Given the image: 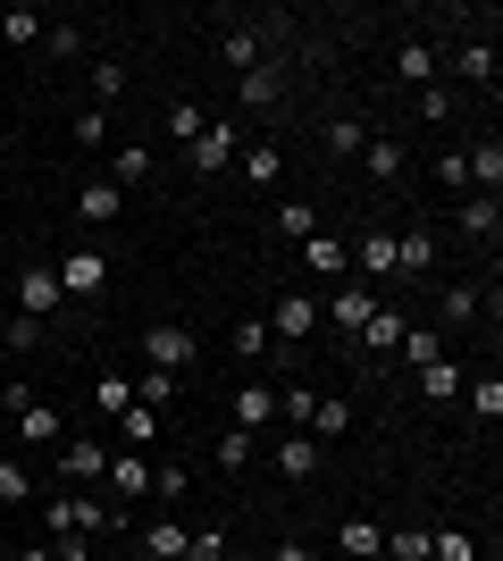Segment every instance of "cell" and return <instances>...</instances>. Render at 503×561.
<instances>
[{"mask_svg":"<svg viewBox=\"0 0 503 561\" xmlns=\"http://www.w3.org/2000/svg\"><path fill=\"white\" fill-rule=\"evenodd\" d=\"M101 528H118V503H101L93 486L84 494H50V537H101Z\"/></svg>","mask_w":503,"mask_h":561,"instance_id":"cell-1","label":"cell"},{"mask_svg":"<svg viewBox=\"0 0 503 561\" xmlns=\"http://www.w3.org/2000/svg\"><path fill=\"white\" fill-rule=\"evenodd\" d=\"M50 277H59V294H68V302H93L101 285H110V252H93V243H76L68 260H50Z\"/></svg>","mask_w":503,"mask_h":561,"instance_id":"cell-2","label":"cell"},{"mask_svg":"<svg viewBox=\"0 0 503 561\" xmlns=\"http://www.w3.org/2000/svg\"><path fill=\"white\" fill-rule=\"evenodd\" d=\"M243 142H252V135L218 117V126H202V135L185 142V168H193V176H218V168H236V151H243Z\"/></svg>","mask_w":503,"mask_h":561,"instance_id":"cell-3","label":"cell"},{"mask_svg":"<svg viewBox=\"0 0 503 561\" xmlns=\"http://www.w3.org/2000/svg\"><path fill=\"white\" fill-rule=\"evenodd\" d=\"M193 328H176V319H160V328H144V369H160V377H176V369H193Z\"/></svg>","mask_w":503,"mask_h":561,"instance_id":"cell-4","label":"cell"},{"mask_svg":"<svg viewBox=\"0 0 503 561\" xmlns=\"http://www.w3.org/2000/svg\"><path fill=\"white\" fill-rule=\"evenodd\" d=\"M268 335L302 352V344L319 335V294H277V310H268Z\"/></svg>","mask_w":503,"mask_h":561,"instance_id":"cell-5","label":"cell"},{"mask_svg":"<svg viewBox=\"0 0 503 561\" xmlns=\"http://www.w3.org/2000/svg\"><path fill=\"white\" fill-rule=\"evenodd\" d=\"M101 469H110V445H101V436H59V478L101 486Z\"/></svg>","mask_w":503,"mask_h":561,"instance_id":"cell-6","label":"cell"},{"mask_svg":"<svg viewBox=\"0 0 503 561\" xmlns=\"http://www.w3.org/2000/svg\"><path fill=\"white\" fill-rule=\"evenodd\" d=\"M319 436H302V427H286V436H277V478H286V486H311L319 478Z\"/></svg>","mask_w":503,"mask_h":561,"instance_id":"cell-7","label":"cell"},{"mask_svg":"<svg viewBox=\"0 0 503 561\" xmlns=\"http://www.w3.org/2000/svg\"><path fill=\"white\" fill-rule=\"evenodd\" d=\"M236 427H243V436H261V427H277V386H268V377L236 386Z\"/></svg>","mask_w":503,"mask_h":561,"instance_id":"cell-8","label":"cell"},{"mask_svg":"<svg viewBox=\"0 0 503 561\" xmlns=\"http://www.w3.org/2000/svg\"><path fill=\"white\" fill-rule=\"evenodd\" d=\"M277 101H286V59L268 50L261 68H243V110H277Z\"/></svg>","mask_w":503,"mask_h":561,"instance_id":"cell-9","label":"cell"},{"mask_svg":"<svg viewBox=\"0 0 503 561\" xmlns=\"http://www.w3.org/2000/svg\"><path fill=\"white\" fill-rule=\"evenodd\" d=\"M369 310H378V294H353V285H344V294H328V302H319V328L361 335V328H369Z\"/></svg>","mask_w":503,"mask_h":561,"instance_id":"cell-10","label":"cell"},{"mask_svg":"<svg viewBox=\"0 0 503 561\" xmlns=\"http://www.w3.org/2000/svg\"><path fill=\"white\" fill-rule=\"evenodd\" d=\"M461 176H470V185L487 193V202H495L503 193V142L487 135V142H470V151H461Z\"/></svg>","mask_w":503,"mask_h":561,"instance_id":"cell-11","label":"cell"},{"mask_svg":"<svg viewBox=\"0 0 503 561\" xmlns=\"http://www.w3.org/2000/svg\"><path fill=\"white\" fill-rule=\"evenodd\" d=\"M9 420H18V436H25V445H59V436H68V420H59V411H50L43 394H34V402H18Z\"/></svg>","mask_w":503,"mask_h":561,"instance_id":"cell-12","label":"cell"},{"mask_svg":"<svg viewBox=\"0 0 503 561\" xmlns=\"http://www.w3.org/2000/svg\"><path fill=\"white\" fill-rule=\"evenodd\" d=\"M277 168H286V151H277L268 135H252V142L236 151V176H243V185H277Z\"/></svg>","mask_w":503,"mask_h":561,"instance_id":"cell-13","label":"cell"},{"mask_svg":"<svg viewBox=\"0 0 503 561\" xmlns=\"http://www.w3.org/2000/svg\"><path fill=\"white\" fill-rule=\"evenodd\" d=\"M118 210H126V193L110 185V176H84V193H76V218H84V227H110Z\"/></svg>","mask_w":503,"mask_h":561,"instance_id":"cell-14","label":"cell"},{"mask_svg":"<svg viewBox=\"0 0 503 561\" xmlns=\"http://www.w3.org/2000/svg\"><path fill=\"white\" fill-rule=\"evenodd\" d=\"M151 168H160V160H151V142H110V185H118V193H135Z\"/></svg>","mask_w":503,"mask_h":561,"instance_id":"cell-15","label":"cell"},{"mask_svg":"<svg viewBox=\"0 0 503 561\" xmlns=\"http://www.w3.org/2000/svg\"><path fill=\"white\" fill-rule=\"evenodd\" d=\"M59 302H68V294H59L50 268H25V277H18V310H25V319H50Z\"/></svg>","mask_w":503,"mask_h":561,"instance_id":"cell-16","label":"cell"},{"mask_svg":"<svg viewBox=\"0 0 503 561\" xmlns=\"http://www.w3.org/2000/svg\"><path fill=\"white\" fill-rule=\"evenodd\" d=\"M335 553L344 561H386V528L378 519H344V528H335Z\"/></svg>","mask_w":503,"mask_h":561,"instance_id":"cell-17","label":"cell"},{"mask_svg":"<svg viewBox=\"0 0 503 561\" xmlns=\"http://www.w3.org/2000/svg\"><path fill=\"white\" fill-rule=\"evenodd\" d=\"M428 268H436V234L428 227L395 234V277H428Z\"/></svg>","mask_w":503,"mask_h":561,"instance_id":"cell-18","label":"cell"},{"mask_svg":"<svg viewBox=\"0 0 503 561\" xmlns=\"http://www.w3.org/2000/svg\"><path fill=\"white\" fill-rule=\"evenodd\" d=\"M353 252H361V268H369L378 285H395V234H386V227H361Z\"/></svg>","mask_w":503,"mask_h":561,"instance_id":"cell-19","label":"cell"},{"mask_svg":"<svg viewBox=\"0 0 503 561\" xmlns=\"http://www.w3.org/2000/svg\"><path fill=\"white\" fill-rule=\"evenodd\" d=\"M101 486H110V494L126 503V494H144V486H151V461H144V453H110V469H101Z\"/></svg>","mask_w":503,"mask_h":561,"instance_id":"cell-20","label":"cell"},{"mask_svg":"<svg viewBox=\"0 0 503 561\" xmlns=\"http://www.w3.org/2000/svg\"><path fill=\"white\" fill-rule=\"evenodd\" d=\"M218 59L243 76V68H261V59H268V43L252 34V25H227V34H218Z\"/></svg>","mask_w":503,"mask_h":561,"instance_id":"cell-21","label":"cell"},{"mask_svg":"<svg viewBox=\"0 0 503 561\" xmlns=\"http://www.w3.org/2000/svg\"><path fill=\"white\" fill-rule=\"evenodd\" d=\"M302 260H311V277H344V268H353V243H344V234H311Z\"/></svg>","mask_w":503,"mask_h":561,"instance_id":"cell-22","label":"cell"},{"mask_svg":"<svg viewBox=\"0 0 503 561\" xmlns=\"http://www.w3.org/2000/svg\"><path fill=\"white\" fill-rule=\"evenodd\" d=\"M361 168H369V176H378V185H395V176H403L411 168V151L395 135H369V151H361Z\"/></svg>","mask_w":503,"mask_h":561,"instance_id":"cell-23","label":"cell"},{"mask_svg":"<svg viewBox=\"0 0 503 561\" xmlns=\"http://www.w3.org/2000/svg\"><path fill=\"white\" fill-rule=\"evenodd\" d=\"M302 436H319V445L353 436V402H344V394H319V411H311V427H302Z\"/></svg>","mask_w":503,"mask_h":561,"instance_id":"cell-24","label":"cell"},{"mask_svg":"<svg viewBox=\"0 0 503 561\" xmlns=\"http://www.w3.org/2000/svg\"><path fill=\"white\" fill-rule=\"evenodd\" d=\"M403 328H411L403 310H386V302H378V310H369V328H361L353 344H361V352H395V344H403Z\"/></svg>","mask_w":503,"mask_h":561,"instance_id":"cell-25","label":"cell"},{"mask_svg":"<svg viewBox=\"0 0 503 561\" xmlns=\"http://www.w3.org/2000/svg\"><path fill=\"white\" fill-rule=\"evenodd\" d=\"M461 234H470V243H495V227H503V202H487V193H470V202H461V218H454Z\"/></svg>","mask_w":503,"mask_h":561,"instance_id":"cell-26","label":"cell"},{"mask_svg":"<svg viewBox=\"0 0 503 561\" xmlns=\"http://www.w3.org/2000/svg\"><path fill=\"white\" fill-rule=\"evenodd\" d=\"M461 394H470L479 427H495V420H503V377H495V369H487V377H461Z\"/></svg>","mask_w":503,"mask_h":561,"instance_id":"cell-27","label":"cell"},{"mask_svg":"<svg viewBox=\"0 0 503 561\" xmlns=\"http://www.w3.org/2000/svg\"><path fill=\"white\" fill-rule=\"evenodd\" d=\"M420 394H428V402H454V394H461V360H454V352L420 369Z\"/></svg>","mask_w":503,"mask_h":561,"instance_id":"cell-28","label":"cell"},{"mask_svg":"<svg viewBox=\"0 0 503 561\" xmlns=\"http://www.w3.org/2000/svg\"><path fill=\"white\" fill-rule=\"evenodd\" d=\"M395 76L403 84H436V43H403L395 50Z\"/></svg>","mask_w":503,"mask_h":561,"instance_id":"cell-29","label":"cell"},{"mask_svg":"<svg viewBox=\"0 0 503 561\" xmlns=\"http://www.w3.org/2000/svg\"><path fill=\"white\" fill-rule=\"evenodd\" d=\"M411 360V369H428V360H445V328H403V344H395Z\"/></svg>","mask_w":503,"mask_h":561,"instance_id":"cell-30","label":"cell"},{"mask_svg":"<svg viewBox=\"0 0 503 561\" xmlns=\"http://www.w3.org/2000/svg\"><path fill=\"white\" fill-rule=\"evenodd\" d=\"M151 436H160V411H144V402H135V411H118V445H126V453H144Z\"/></svg>","mask_w":503,"mask_h":561,"instance_id":"cell-31","label":"cell"},{"mask_svg":"<svg viewBox=\"0 0 503 561\" xmlns=\"http://www.w3.org/2000/svg\"><path fill=\"white\" fill-rule=\"evenodd\" d=\"M428 561H479L470 528H428Z\"/></svg>","mask_w":503,"mask_h":561,"instance_id":"cell-32","label":"cell"},{"mask_svg":"<svg viewBox=\"0 0 503 561\" xmlns=\"http://www.w3.org/2000/svg\"><path fill=\"white\" fill-rule=\"evenodd\" d=\"M328 151H335V160H361V151H369V126H361V117H335V126H328Z\"/></svg>","mask_w":503,"mask_h":561,"instance_id":"cell-33","label":"cell"},{"mask_svg":"<svg viewBox=\"0 0 503 561\" xmlns=\"http://www.w3.org/2000/svg\"><path fill=\"white\" fill-rule=\"evenodd\" d=\"M185 537H193V528H176V519H151V545H144V553H151V561H185Z\"/></svg>","mask_w":503,"mask_h":561,"instance_id":"cell-34","label":"cell"},{"mask_svg":"<svg viewBox=\"0 0 503 561\" xmlns=\"http://www.w3.org/2000/svg\"><path fill=\"white\" fill-rule=\"evenodd\" d=\"M277 234H286V243H311V234H319V210H311V202H286V210H277Z\"/></svg>","mask_w":503,"mask_h":561,"instance_id":"cell-35","label":"cell"},{"mask_svg":"<svg viewBox=\"0 0 503 561\" xmlns=\"http://www.w3.org/2000/svg\"><path fill=\"white\" fill-rule=\"evenodd\" d=\"M268 352H277L268 319H243V328H236V360H268Z\"/></svg>","mask_w":503,"mask_h":561,"instance_id":"cell-36","label":"cell"},{"mask_svg":"<svg viewBox=\"0 0 503 561\" xmlns=\"http://www.w3.org/2000/svg\"><path fill=\"white\" fill-rule=\"evenodd\" d=\"M0 43H43V18H34V9H0Z\"/></svg>","mask_w":503,"mask_h":561,"instance_id":"cell-37","label":"cell"},{"mask_svg":"<svg viewBox=\"0 0 503 561\" xmlns=\"http://www.w3.org/2000/svg\"><path fill=\"white\" fill-rule=\"evenodd\" d=\"M202 126H210V117H202V101H176V110H168V142H176V151H185Z\"/></svg>","mask_w":503,"mask_h":561,"instance_id":"cell-38","label":"cell"},{"mask_svg":"<svg viewBox=\"0 0 503 561\" xmlns=\"http://www.w3.org/2000/svg\"><path fill=\"white\" fill-rule=\"evenodd\" d=\"M461 76H470V84H495V43L470 34V43H461Z\"/></svg>","mask_w":503,"mask_h":561,"instance_id":"cell-39","label":"cell"},{"mask_svg":"<svg viewBox=\"0 0 503 561\" xmlns=\"http://www.w3.org/2000/svg\"><path fill=\"white\" fill-rule=\"evenodd\" d=\"M386 561H428V528H386Z\"/></svg>","mask_w":503,"mask_h":561,"instance_id":"cell-40","label":"cell"},{"mask_svg":"<svg viewBox=\"0 0 503 561\" xmlns=\"http://www.w3.org/2000/svg\"><path fill=\"white\" fill-rule=\"evenodd\" d=\"M311 411H319L311 386H286V394H277V420H286V427H311Z\"/></svg>","mask_w":503,"mask_h":561,"instance_id":"cell-41","label":"cell"},{"mask_svg":"<svg viewBox=\"0 0 503 561\" xmlns=\"http://www.w3.org/2000/svg\"><path fill=\"white\" fill-rule=\"evenodd\" d=\"M135 402H144V411H168V402H176V377L144 369V377H135Z\"/></svg>","mask_w":503,"mask_h":561,"instance_id":"cell-42","label":"cell"},{"mask_svg":"<svg viewBox=\"0 0 503 561\" xmlns=\"http://www.w3.org/2000/svg\"><path fill=\"white\" fill-rule=\"evenodd\" d=\"M93 402L110 411V420H118V411H135V377H101V386H93Z\"/></svg>","mask_w":503,"mask_h":561,"instance_id":"cell-43","label":"cell"},{"mask_svg":"<svg viewBox=\"0 0 503 561\" xmlns=\"http://www.w3.org/2000/svg\"><path fill=\"white\" fill-rule=\"evenodd\" d=\"M43 50L50 59H84V25H43Z\"/></svg>","mask_w":503,"mask_h":561,"instance_id":"cell-44","label":"cell"},{"mask_svg":"<svg viewBox=\"0 0 503 561\" xmlns=\"http://www.w3.org/2000/svg\"><path fill=\"white\" fill-rule=\"evenodd\" d=\"M76 151H110V117L101 110H76Z\"/></svg>","mask_w":503,"mask_h":561,"instance_id":"cell-45","label":"cell"},{"mask_svg":"<svg viewBox=\"0 0 503 561\" xmlns=\"http://www.w3.org/2000/svg\"><path fill=\"white\" fill-rule=\"evenodd\" d=\"M252 453H261V436H243V427H227V436H218V469H243Z\"/></svg>","mask_w":503,"mask_h":561,"instance_id":"cell-46","label":"cell"},{"mask_svg":"<svg viewBox=\"0 0 503 561\" xmlns=\"http://www.w3.org/2000/svg\"><path fill=\"white\" fill-rule=\"evenodd\" d=\"M118 93H126V68H118V59H101V68H93V110H110Z\"/></svg>","mask_w":503,"mask_h":561,"instance_id":"cell-47","label":"cell"},{"mask_svg":"<svg viewBox=\"0 0 503 561\" xmlns=\"http://www.w3.org/2000/svg\"><path fill=\"white\" fill-rule=\"evenodd\" d=\"M185 561H236V553H227V537H218V528H193V537H185Z\"/></svg>","mask_w":503,"mask_h":561,"instance_id":"cell-48","label":"cell"},{"mask_svg":"<svg viewBox=\"0 0 503 561\" xmlns=\"http://www.w3.org/2000/svg\"><path fill=\"white\" fill-rule=\"evenodd\" d=\"M470 319H479V294H470V285H454V294H445V328H470Z\"/></svg>","mask_w":503,"mask_h":561,"instance_id":"cell-49","label":"cell"},{"mask_svg":"<svg viewBox=\"0 0 503 561\" xmlns=\"http://www.w3.org/2000/svg\"><path fill=\"white\" fill-rule=\"evenodd\" d=\"M411 101H420V117H428V126H445V117H454V93H436V84H420Z\"/></svg>","mask_w":503,"mask_h":561,"instance_id":"cell-50","label":"cell"},{"mask_svg":"<svg viewBox=\"0 0 503 561\" xmlns=\"http://www.w3.org/2000/svg\"><path fill=\"white\" fill-rule=\"evenodd\" d=\"M25 494H34V478L18 461H0V503H25Z\"/></svg>","mask_w":503,"mask_h":561,"instance_id":"cell-51","label":"cell"},{"mask_svg":"<svg viewBox=\"0 0 503 561\" xmlns=\"http://www.w3.org/2000/svg\"><path fill=\"white\" fill-rule=\"evenodd\" d=\"M34 344H43V319H25V310H18V319H9V352H34Z\"/></svg>","mask_w":503,"mask_h":561,"instance_id":"cell-52","label":"cell"},{"mask_svg":"<svg viewBox=\"0 0 503 561\" xmlns=\"http://www.w3.org/2000/svg\"><path fill=\"white\" fill-rule=\"evenodd\" d=\"M268 561H319V553H311V545H277Z\"/></svg>","mask_w":503,"mask_h":561,"instance_id":"cell-53","label":"cell"},{"mask_svg":"<svg viewBox=\"0 0 503 561\" xmlns=\"http://www.w3.org/2000/svg\"><path fill=\"white\" fill-rule=\"evenodd\" d=\"M18 561H59V553H50V545H34V553H18Z\"/></svg>","mask_w":503,"mask_h":561,"instance_id":"cell-54","label":"cell"},{"mask_svg":"<svg viewBox=\"0 0 503 561\" xmlns=\"http://www.w3.org/2000/svg\"><path fill=\"white\" fill-rule=\"evenodd\" d=\"M252 561H268V553H252Z\"/></svg>","mask_w":503,"mask_h":561,"instance_id":"cell-55","label":"cell"},{"mask_svg":"<svg viewBox=\"0 0 503 561\" xmlns=\"http://www.w3.org/2000/svg\"><path fill=\"white\" fill-rule=\"evenodd\" d=\"M144 561H151V553H144Z\"/></svg>","mask_w":503,"mask_h":561,"instance_id":"cell-56","label":"cell"}]
</instances>
